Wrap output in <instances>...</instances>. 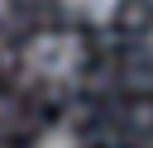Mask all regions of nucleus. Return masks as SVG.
I'll return each instance as SVG.
<instances>
[{
  "label": "nucleus",
  "instance_id": "f257e3e1",
  "mask_svg": "<svg viewBox=\"0 0 153 148\" xmlns=\"http://www.w3.org/2000/svg\"><path fill=\"white\" fill-rule=\"evenodd\" d=\"M86 62V48L72 29H53V33H38L29 48H24V67L38 76V81H72Z\"/></svg>",
  "mask_w": 153,
  "mask_h": 148
},
{
  "label": "nucleus",
  "instance_id": "f03ea898",
  "mask_svg": "<svg viewBox=\"0 0 153 148\" xmlns=\"http://www.w3.org/2000/svg\"><path fill=\"white\" fill-rule=\"evenodd\" d=\"M62 10H67V14H76V19H91V24H105V19H115L120 0H62Z\"/></svg>",
  "mask_w": 153,
  "mask_h": 148
},
{
  "label": "nucleus",
  "instance_id": "7ed1b4c3",
  "mask_svg": "<svg viewBox=\"0 0 153 148\" xmlns=\"http://www.w3.org/2000/svg\"><path fill=\"white\" fill-rule=\"evenodd\" d=\"M38 148H86V143L76 138V129L53 124V129H43V134H38Z\"/></svg>",
  "mask_w": 153,
  "mask_h": 148
},
{
  "label": "nucleus",
  "instance_id": "20e7f679",
  "mask_svg": "<svg viewBox=\"0 0 153 148\" xmlns=\"http://www.w3.org/2000/svg\"><path fill=\"white\" fill-rule=\"evenodd\" d=\"M5 5H10V0H0V10H5Z\"/></svg>",
  "mask_w": 153,
  "mask_h": 148
}]
</instances>
